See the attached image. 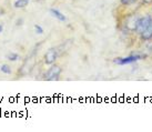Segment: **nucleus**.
Instances as JSON below:
<instances>
[{
	"mask_svg": "<svg viewBox=\"0 0 152 132\" xmlns=\"http://www.w3.org/2000/svg\"><path fill=\"white\" fill-rule=\"evenodd\" d=\"M152 18L150 16H144L142 18H139L138 19V23H137V28L135 30L138 31V34H142L144 30L148 28V26L151 23Z\"/></svg>",
	"mask_w": 152,
	"mask_h": 132,
	"instance_id": "obj_1",
	"label": "nucleus"
},
{
	"mask_svg": "<svg viewBox=\"0 0 152 132\" xmlns=\"http://www.w3.org/2000/svg\"><path fill=\"white\" fill-rule=\"evenodd\" d=\"M141 58H143V55H130V57H127V58H119V59H115L114 62L123 66V64H129V63H132V62H135V61L140 60Z\"/></svg>",
	"mask_w": 152,
	"mask_h": 132,
	"instance_id": "obj_2",
	"label": "nucleus"
},
{
	"mask_svg": "<svg viewBox=\"0 0 152 132\" xmlns=\"http://www.w3.org/2000/svg\"><path fill=\"white\" fill-rule=\"evenodd\" d=\"M60 73H61V69H60L59 67H57V66H53V67H51V68L48 70V72H47V74H46V79L47 80H55V79H58Z\"/></svg>",
	"mask_w": 152,
	"mask_h": 132,
	"instance_id": "obj_3",
	"label": "nucleus"
},
{
	"mask_svg": "<svg viewBox=\"0 0 152 132\" xmlns=\"http://www.w3.org/2000/svg\"><path fill=\"white\" fill-rule=\"evenodd\" d=\"M56 59H57V51H56L55 49H50V50H48L46 52V55H45V62L47 64L53 63Z\"/></svg>",
	"mask_w": 152,
	"mask_h": 132,
	"instance_id": "obj_4",
	"label": "nucleus"
},
{
	"mask_svg": "<svg viewBox=\"0 0 152 132\" xmlns=\"http://www.w3.org/2000/svg\"><path fill=\"white\" fill-rule=\"evenodd\" d=\"M138 19H139V18H137V17H130L129 18L127 23H126V26H127L128 29L135 30V28H137V23H138Z\"/></svg>",
	"mask_w": 152,
	"mask_h": 132,
	"instance_id": "obj_5",
	"label": "nucleus"
},
{
	"mask_svg": "<svg viewBox=\"0 0 152 132\" xmlns=\"http://www.w3.org/2000/svg\"><path fill=\"white\" fill-rule=\"evenodd\" d=\"M50 13H51V16H53V17L57 18L58 20H60V21H66V16H64V13L60 12L59 10H57V9H51Z\"/></svg>",
	"mask_w": 152,
	"mask_h": 132,
	"instance_id": "obj_6",
	"label": "nucleus"
},
{
	"mask_svg": "<svg viewBox=\"0 0 152 132\" xmlns=\"http://www.w3.org/2000/svg\"><path fill=\"white\" fill-rule=\"evenodd\" d=\"M141 36H142V39H144V40H149V39L152 38V21L148 26V28L141 34Z\"/></svg>",
	"mask_w": 152,
	"mask_h": 132,
	"instance_id": "obj_7",
	"label": "nucleus"
},
{
	"mask_svg": "<svg viewBox=\"0 0 152 132\" xmlns=\"http://www.w3.org/2000/svg\"><path fill=\"white\" fill-rule=\"evenodd\" d=\"M30 0H17L16 2H15V7L16 8H23L26 7L27 4H29Z\"/></svg>",
	"mask_w": 152,
	"mask_h": 132,
	"instance_id": "obj_8",
	"label": "nucleus"
},
{
	"mask_svg": "<svg viewBox=\"0 0 152 132\" xmlns=\"http://www.w3.org/2000/svg\"><path fill=\"white\" fill-rule=\"evenodd\" d=\"M0 70L4 73H6V74H10L11 73V69H10V67H9L8 64H2L0 67Z\"/></svg>",
	"mask_w": 152,
	"mask_h": 132,
	"instance_id": "obj_9",
	"label": "nucleus"
},
{
	"mask_svg": "<svg viewBox=\"0 0 152 132\" xmlns=\"http://www.w3.org/2000/svg\"><path fill=\"white\" fill-rule=\"evenodd\" d=\"M7 58H8L9 60H11V61H15V60L18 59V55L17 53H10V55H7Z\"/></svg>",
	"mask_w": 152,
	"mask_h": 132,
	"instance_id": "obj_10",
	"label": "nucleus"
},
{
	"mask_svg": "<svg viewBox=\"0 0 152 132\" xmlns=\"http://www.w3.org/2000/svg\"><path fill=\"white\" fill-rule=\"evenodd\" d=\"M34 30H36V32H37V34H43V29L39 26V25H36V26H34Z\"/></svg>",
	"mask_w": 152,
	"mask_h": 132,
	"instance_id": "obj_11",
	"label": "nucleus"
},
{
	"mask_svg": "<svg viewBox=\"0 0 152 132\" xmlns=\"http://www.w3.org/2000/svg\"><path fill=\"white\" fill-rule=\"evenodd\" d=\"M135 1H137V0H121L122 4H126V6H129V4H134Z\"/></svg>",
	"mask_w": 152,
	"mask_h": 132,
	"instance_id": "obj_12",
	"label": "nucleus"
},
{
	"mask_svg": "<svg viewBox=\"0 0 152 132\" xmlns=\"http://www.w3.org/2000/svg\"><path fill=\"white\" fill-rule=\"evenodd\" d=\"M144 2H152V0H143Z\"/></svg>",
	"mask_w": 152,
	"mask_h": 132,
	"instance_id": "obj_13",
	"label": "nucleus"
},
{
	"mask_svg": "<svg viewBox=\"0 0 152 132\" xmlns=\"http://www.w3.org/2000/svg\"><path fill=\"white\" fill-rule=\"evenodd\" d=\"M2 31V26H0V32Z\"/></svg>",
	"mask_w": 152,
	"mask_h": 132,
	"instance_id": "obj_14",
	"label": "nucleus"
}]
</instances>
